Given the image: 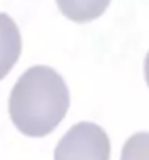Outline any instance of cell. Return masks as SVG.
<instances>
[{
    "mask_svg": "<svg viewBox=\"0 0 149 160\" xmlns=\"http://www.w3.org/2000/svg\"><path fill=\"white\" fill-rule=\"evenodd\" d=\"M110 138L92 122H79L61 137L54 160H110Z\"/></svg>",
    "mask_w": 149,
    "mask_h": 160,
    "instance_id": "obj_2",
    "label": "cell"
},
{
    "mask_svg": "<svg viewBox=\"0 0 149 160\" xmlns=\"http://www.w3.org/2000/svg\"><path fill=\"white\" fill-rule=\"evenodd\" d=\"M121 160H149V132H137L126 141Z\"/></svg>",
    "mask_w": 149,
    "mask_h": 160,
    "instance_id": "obj_5",
    "label": "cell"
},
{
    "mask_svg": "<svg viewBox=\"0 0 149 160\" xmlns=\"http://www.w3.org/2000/svg\"><path fill=\"white\" fill-rule=\"evenodd\" d=\"M145 79L149 86V52L146 54V58H145Z\"/></svg>",
    "mask_w": 149,
    "mask_h": 160,
    "instance_id": "obj_6",
    "label": "cell"
},
{
    "mask_svg": "<svg viewBox=\"0 0 149 160\" xmlns=\"http://www.w3.org/2000/svg\"><path fill=\"white\" fill-rule=\"evenodd\" d=\"M22 51L19 28L8 13H0V80L16 64Z\"/></svg>",
    "mask_w": 149,
    "mask_h": 160,
    "instance_id": "obj_3",
    "label": "cell"
},
{
    "mask_svg": "<svg viewBox=\"0 0 149 160\" xmlns=\"http://www.w3.org/2000/svg\"><path fill=\"white\" fill-rule=\"evenodd\" d=\"M59 10L77 23L95 21L110 6L111 0H56Z\"/></svg>",
    "mask_w": 149,
    "mask_h": 160,
    "instance_id": "obj_4",
    "label": "cell"
},
{
    "mask_svg": "<svg viewBox=\"0 0 149 160\" xmlns=\"http://www.w3.org/2000/svg\"><path fill=\"white\" fill-rule=\"evenodd\" d=\"M69 105L70 95L63 77L47 66H35L13 86L9 115L24 135L44 137L66 117Z\"/></svg>",
    "mask_w": 149,
    "mask_h": 160,
    "instance_id": "obj_1",
    "label": "cell"
}]
</instances>
